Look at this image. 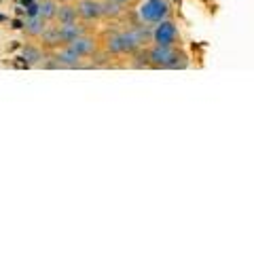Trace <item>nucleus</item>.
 <instances>
[{
	"label": "nucleus",
	"instance_id": "f257e3e1",
	"mask_svg": "<svg viewBox=\"0 0 254 254\" xmlns=\"http://www.w3.org/2000/svg\"><path fill=\"white\" fill-rule=\"evenodd\" d=\"M136 23L142 28H153L159 21L172 17L174 6L172 0H138L136 4L131 6Z\"/></svg>",
	"mask_w": 254,
	"mask_h": 254
},
{
	"label": "nucleus",
	"instance_id": "f03ea898",
	"mask_svg": "<svg viewBox=\"0 0 254 254\" xmlns=\"http://www.w3.org/2000/svg\"><path fill=\"white\" fill-rule=\"evenodd\" d=\"M178 60H187V55L180 51V47H157V45H148L144 49V64L150 68H178L185 66V62Z\"/></svg>",
	"mask_w": 254,
	"mask_h": 254
},
{
	"label": "nucleus",
	"instance_id": "7ed1b4c3",
	"mask_svg": "<svg viewBox=\"0 0 254 254\" xmlns=\"http://www.w3.org/2000/svg\"><path fill=\"white\" fill-rule=\"evenodd\" d=\"M182 36H180V28L178 23L172 17L159 21L157 26L148 28V45H157V47H180Z\"/></svg>",
	"mask_w": 254,
	"mask_h": 254
},
{
	"label": "nucleus",
	"instance_id": "20e7f679",
	"mask_svg": "<svg viewBox=\"0 0 254 254\" xmlns=\"http://www.w3.org/2000/svg\"><path fill=\"white\" fill-rule=\"evenodd\" d=\"M70 49H74L83 60H93L95 55L102 51V45H100V36L93 34V32H85V34L72 38L70 43H66Z\"/></svg>",
	"mask_w": 254,
	"mask_h": 254
},
{
	"label": "nucleus",
	"instance_id": "39448f33",
	"mask_svg": "<svg viewBox=\"0 0 254 254\" xmlns=\"http://www.w3.org/2000/svg\"><path fill=\"white\" fill-rule=\"evenodd\" d=\"M78 19L85 23H95L104 19V0H74Z\"/></svg>",
	"mask_w": 254,
	"mask_h": 254
},
{
	"label": "nucleus",
	"instance_id": "423d86ee",
	"mask_svg": "<svg viewBox=\"0 0 254 254\" xmlns=\"http://www.w3.org/2000/svg\"><path fill=\"white\" fill-rule=\"evenodd\" d=\"M47 26H49V21H47L45 17H41L38 13H34V15H30V17L23 21V32H26V36L38 41V38L43 36V32L47 30Z\"/></svg>",
	"mask_w": 254,
	"mask_h": 254
},
{
	"label": "nucleus",
	"instance_id": "0eeeda50",
	"mask_svg": "<svg viewBox=\"0 0 254 254\" xmlns=\"http://www.w3.org/2000/svg\"><path fill=\"white\" fill-rule=\"evenodd\" d=\"M58 23H72L78 21V13H76V4L74 2H60L58 13H55V19Z\"/></svg>",
	"mask_w": 254,
	"mask_h": 254
},
{
	"label": "nucleus",
	"instance_id": "6e6552de",
	"mask_svg": "<svg viewBox=\"0 0 254 254\" xmlns=\"http://www.w3.org/2000/svg\"><path fill=\"white\" fill-rule=\"evenodd\" d=\"M58 6L60 2L58 0H41V4H38V15L41 17H45L47 21H53L55 19V13H58Z\"/></svg>",
	"mask_w": 254,
	"mask_h": 254
},
{
	"label": "nucleus",
	"instance_id": "1a4fd4ad",
	"mask_svg": "<svg viewBox=\"0 0 254 254\" xmlns=\"http://www.w3.org/2000/svg\"><path fill=\"white\" fill-rule=\"evenodd\" d=\"M45 51H41V47H34V45H28L26 49H23V58H26L30 64H36L38 60H43Z\"/></svg>",
	"mask_w": 254,
	"mask_h": 254
},
{
	"label": "nucleus",
	"instance_id": "9d476101",
	"mask_svg": "<svg viewBox=\"0 0 254 254\" xmlns=\"http://www.w3.org/2000/svg\"><path fill=\"white\" fill-rule=\"evenodd\" d=\"M58 2H74V0H58Z\"/></svg>",
	"mask_w": 254,
	"mask_h": 254
}]
</instances>
